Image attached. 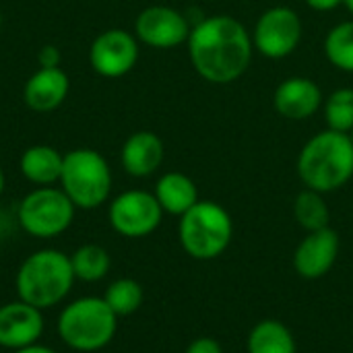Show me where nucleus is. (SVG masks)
Returning a JSON list of instances; mask_svg holds the SVG:
<instances>
[{"instance_id":"21","label":"nucleus","mask_w":353,"mask_h":353,"mask_svg":"<svg viewBox=\"0 0 353 353\" xmlns=\"http://www.w3.org/2000/svg\"><path fill=\"white\" fill-rule=\"evenodd\" d=\"M294 217L304 232H316L331 225V211L323 192L304 188L294 201Z\"/></svg>"},{"instance_id":"4","label":"nucleus","mask_w":353,"mask_h":353,"mask_svg":"<svg viewBox=\"0 0 353 353\" xmlns=\"http://www.w3.org/2000/svg\"><path fill=\"white\" fill-rule=\"evenodd\" d=\"M58 337L74 352L91 353L108 347L118 331V316L103 298L87 296L66 304L56 323Z\"/></svg>"},{"instance_id":"29","label":"nucleus","mask_w":353,"mask_h":353,"mask_svg":"<svg viewBox=\"0 0 353 353\" xmlns=\"http://www.w3.org/2000/svg\"><path fill=\"white\" fill-rule=\"evenodd\" d=\"M4 186H6V178H4V172H2V168H0V196H2V192H4Z\"/></svg>"},{"instance_id":"25","label":"nucleus","mask_w":353,"mask_h":353,"mask_svg":"<svg viewBox=\"0 0 353 353\" xmlns=\"http://www.w3.org/2000/svg\"><path fill=\"white\" fill-rule=\"evenodd\" d=\"M184 353H223V347L213 337H196Z\"/></svg>"},{"instance_id":"22","label":"nucleus","mask_w":353,"mask_h":353,"mask_svg":"<svg viewBox=\"0 0 353 353\" xmlns=\"http://www.w3.org/2000/svg\"><path fill=\"white\" fill-rule=\"evenodd\" d=\"M325 56L333 68L353 74V19L341 21L327 31Z\"/></svg>"},{"instance_id":"32","label":"nucleus","mask_w":353,"mask_h":353,"mask_svg":"<svg viewBox=\"0 0 353 353\" xmlns=\"http://www.w3.org/2000/svg\"><path fill=\"white\" fill-rule=\"evenodd\" d=\"M350 137H352V141H353V130H352V132H350Z\"/></svg>"},{"instance_id":"30","label":"nucleus","mask_w":353,"mask_h":353,"mask_svg":"<svg viewBox=\"0 0 353 353\" xmlns=\"http://www.w3.org/2000/svg\"><path fill=\"white\" fill-rule=\"evenodd\" d=\"M343 6L347 8L350 14H353V0H343Z\"/></svg>"},{"instance_id":"20","label":"nucleus","mask_w":353,"mask_h":353,"mask_svg":"<svg viewBox=\"0 0 353 353\" xmlns=\"http://www.w3.org/2000/svg\"><path fill=\"white\" fill-rule=\"evenodd\" d=\"M70 265L74 271V277L85 283L101 281L112 267L110 252L99 244H83L70 254Z\"/></svg>"},{"instance_id":"31","label":"nucleus","mask_w":353,"mask_h":353,"mask_svg":"<svg viewBox=\"0 0 353 353\" xmlns=\"http://www.w3.org/2000/svg\"><path fill=\"white\" fill-rule=\"evenodd\" d=\"M4 232H6V219H4V217L0 215V236H2Z\"/></svg>"},{"instance_id":"8","label":"nucleus","mask_w":353,"mask_h":353,"mask_svg":"<svg viewBox=\"0 0 353 353\" xmlns=\"http://www.w3.org/2000/svg\"><path fill=\"white\" fill-rule=\"evenodd\" d=\"M250 33L254 52L269 60H283L302 43L304 23L296 8L277 4L261 12Z\"/></svg>"},{"instance_id":"23","label":"nucleus","mask_w":353,"mask_h":353,"mask_svg":"<svg viewBox=\"0 0 353 353\" xmlns=\"http://www.w3.org/2000/svg\"><path fill=\"white\" fill-rule=\"evenodd\" d=\"M103 300L112 308V312L120 319V316L134 314L143 306L145 292H143V285L139 281H134L130 277H120L108 285Z\"/></svg>"},{"instance_id":"18","label":"nucleus","mask_w":353,"mask_h":353,"mask_svg":"<svg viewBox=\"0 0 353 353\" xmlns=\"http://www.w3.org/2000/svg\"><path fill=\"white\" fill-rule=\"evenodd\" d=\"M157 203L161 205L163 213L182 217L190 207H194L199 199V188L194 180L182 172H168L155 182L153 190Z\"/></svg>"},{"instance_id":"19","label":"nucleus","mask_w":353,"mask_h":353,"mask_svg":"<svg viewBox=\"0 0 353 353\" xmlns=\"http://www.w3.org/2000/svg\"><path fill=\"white\" fill-rule=\"evenodd\" d=\"M246 353H298L294 333L275 319L256 323L246 339Z\"/></svg>"},{"instance_id":"10","label":"nucleus","mask_w":353,"mask_h":353,"mask_svg":"<svg viewBox=\"0 0 353 353\" xmlns=\"http://www.w3.org/2000/svg\"><path fill=\"white\" fill-rule=\"evenodd\" d=\"M139 43L137 35L126 29H105L89 46V64L103 79H120L137 66Z\"/></svg>"},{"instance_id":"16","label":"nucleus","mask_w":353,"mask_h":353,"mask_svg":"<svg viewBox=\"0 0 353 353\" xmlns=\"http://www.w3.org/2000/svg\"><path fill=\"white\" fill-rule=\"evenodd\" d=\"M70 79L68 74L56 66V68H37L23 87V101L29 110L46 114L64 103L68 97Z\"/></svg>"},{"instance_id":"24","label":"nucleus","mask_w":353,"mask_h":353,"mask_svg":"<svg viewBox=\"0 0 353 353\" xmlns=\"http://www.w3.org/2000/svg\"><path fill=\"white\" fill-rule=\"evenodd\" d=\"M323 114L327 128L350 134L353 130V87H339L325 97Z\"/></svg>"},{"instance_id":"2","label":"nucleus","mask_w":353,"mask_h":353,"mask_svg":"<svg viewBox=\"0 0 353 353\" xmlns=\"http://www.w3.org/2000/svg\"><path fill=\"white\" fill-rule=\"evenodd\" d=\"M304 188L329 194L347 186L353 178V141L350 134L325 128L310 137L296 159Z\"/></svg>"},{"instance_id":"27","label":"nucleus","mask_w":353,"mask_h":353,"mask_svg":"<svg viewBox=\"0 0 353 353\" xmlns=\"http://www.w3.org/2000/svg\"><path fill=\"white\" fill-rule=\"evenodd\" d=\"M308 8L316 12H331L339 6H343V0H304Z\"/></svg>"},{"instance_id":"3","label":"nucleus","mask_w":353,"mask_h":353,"mask_svg":"<svg viewBox=\"0 0 353 353\" xmlns=\"http://www.w3.org/2000/svg\"><path fill=\"white\" fill-rule=\"evenodd\" d=\"M77 281L70 256L56 248H41L31 252L14 275L19 300L46 310L58 306Z\"/></svg>"},{"instance_id":"7","label":"nucleus","mask_w":353,"mask_h":353,"mask_svg":"<svg viewBox=\"0 0 353 353\" xmlns=\"http://www.w3.org/2000/svg\"><path fill=\"white\" fill-rule=\"evenodd\" d=\"M74 211L77 207L62 188L35 186V190L21 199L17 207V223L25 234L48 240L64 234L70 228Z\"/></svg>"},{"instance_id":"28","label":"nucleus","mask_w":353,"mask_h":353,"mask_svg":"<svg viewBox=\"0 0 353 353\" xmlns=\"http://www.w3.org/2000/svg\"><path fill=\"white\" fill-rule=\"evenodd\" d=\"M12 353H58V352H54L52 347H46V345L35 343V345H29V347H25V350H19V352H12Z\"/></svg>"},{"instance_id":"15","label":"nucleus","mask_w":353,"mask_h":353,"mask_svg":"<svg viewBox=\"0 0 353 353\" xmlns=\"http://www.w3.org/2000/svg\"><path fill=\"white\" fill-rule=\"evenodd\" d=\"M165 157V147L159 134L151 130H137L132 132L122 149H120V163L122 170L132 178H147L153 176Z\"/></svg>"},{"instance_id":"14","label":"nucleus","mask_w":353,"mask_h":353,"mask_svg":"<svg viewBox=\"0 0 353 353\" xmlns=\"http://www.w3.org/2000/svg\"><path fill=\"white\" fill-rule=\"evenodd\" d=\"M43 310L23 302H6L0 306V347L19 352L39 343L43 335Z\"/></svg>"},{"instance_id":"11","label":"nucleus","mask_w":353,"mask_h":353,"mask_svg":"<svg viewBox=\"0 0 353 353\" xmlns=\"http://www.w3.org/2000/svg\"><path fill=\"white\" fill-rule=\"evenodd\" d=\"M190 29L184 12L165 4L147 6L134 19L137 39L155 50H172L186 43Z\"/></svg>"},{"instance_id":"26","label":"nucleus","mask_w":353,"mask_h":353,"mask_svg":"<svg viewBox=\"0 0 353 353\" xmlns=\"http://www.w3.org/2000/svg\"><path fill=\"white\" fill-rule=\"evenodd\" d=\"M39 68H56L62 62V54L56 46H43L37 54Z\"/></svg>"},{"instance_id":"9","label":"nucleus","mask_w":353,"mask_h":353,"mask_svg":"<svg viewBox=\"0 0 353 353\" xmlns=\"http://www.w3.org/2000/svg\"><path fill=\"white\" fill-rule=\"evenodd\" d=\"M163 209L153 192L147 190H126L112 199L108 209L110 225L116 234L124 238H145L151 236L163 219Z\"/></svg>"},{"instance_id":"6","label":"nucleus","mask_w":353,"mask_h":353,"mask_svg":"<svg viewBox=\"0 0 353 353\" xmlns=\"http://www.w3.org/2000/svg\"><path fill=\"white\" fill-rule=\"evenodd\" d=\"M58 184L77 209L91 211L110 199L112 170L108 159L95 149H72L64 153Z\"/></svg>"},{"instance_id":"17","label":"nucleus","mask_w":353,"mask_h":353,"mask_svg":"<svg viewBox=\"0 0 353 353\" xmlns=\"http://www.w3.org/2000/svg\"><path fill=\"white\" fill-rule=\"evenodd\" d=\"M64 155L50 145H31L19 159V170L33 186H54L60 182Z\"/></svg>"},{"instance_id":"12","label":"nucleus","mask_w":353,"mask_h":353,"mask_svg":"<svg viewBox=\"0 0 353 353\" xmlns=\"http://www.w3.org/2000/svg\"><path fill=\"white\" fill-rule=\"evenodd\" d=\"M339 234L329 225L316 232H306L294 250V269L302 279L316 281L331 273L339 256Z\"/></svg>"},{"instance_id":"5","label":"nucleus","mask_w":353,"mask_h":353,"mask_svg":"<svg viewBox=\"0 0 353 353\" xmlns=\"http://www.w3.org/2000/svg\"><path fill=\"white\" fill-rule=\"evenodd\" d=\"M232 238V215L215 201H199L180 217L178 240L194 261H215L228 250Z\"/></svg>"},{"instance_id":"13","label":"nucleus","mask_w":353,"mask_h":353,"mask_svg":"<svg viewBox=\"0 0 353 353\" xmlns=\"http://www.w3.org/2000/svg\"><path fill=\"white\" fill-rule=\"evenodd\" d=\"M325 95L321 85L310 77H288L283 79L273 93L275 112L292 122L310 120L323 110Z\"/></svg>"},{"instance_id":"1","label":"nucleus","mask_w":353,"mask_h":353,"mask_svg":"<svg viewBox=\"0 0 353 353\" xmlns=\"http://www.w3.org/2000/svg\"><path fill=\"white\" fill-rule=\"evenodd\" d=\"M194 72L211 85H232L246 74L254 56L252 33L232 14L199 21L186 41Z\"/></svg>"}]
</instances>
